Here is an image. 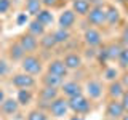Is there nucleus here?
<instances>
[{"instance_id":"nucleus-1","label":"nucleus","mask_w":128,"mask_h":120,"mask_svg":"<svg viewBox=\"0 0 128 120\" xmlns=\"http://www.w3.org/2000/svg\"><path fill=\"white\" fill-rule=\"evenodd\" d=\"M69 109L70 112L74 114H78V115H86L93 110V104H91V99L88 98L85 93L78 94V96H74V98H69Z\"/></svg>"},{"instance_id":"nucleus-2","label":"nucleus","mask_w":128,"mask_h":120,"mask_svg":"<svg viewBox=\"0 0 128 120\" xmlns=\"http://www.w3.org/2000/svg\"><path fill=\"white\" fill-rule=\"evenodd\" d=\"M21 70L27 72L30 75H40L43 72V61L40 56H37L35 53H29L22 58L21 61Z\"/></svg>"},{"instance_id":"nucleus-3","label":"nucleus","mask_w":128,"mask_h":120,"mask_svg":"<svg viewBox=\"0 0 128 120\" xmlns=\"http://www.w3.org/2000/svg\"><path fill=\"white\" fill-rule=\"evenodd\" d=\"M59 96H61V90H59V88H54V86H43L42 85V88L37 91V99H38V102H42L40 107L45 109V110H48V106H50L56 98H59Z\"/></svg>"},{"instance_id":"nucleus-4","label":"nucleus","mask_w":128,"mask_h":120,"mask_svg":"<svg viewBox=\"0 0 128 120\" xmlns=\"http://www.w3.org/2000/svg\"><path fill=\"white\" fill-rule=\"evenodd\" d=\"M69 112H70L69 101H67V98L62 96V94L59 96V98H56L54 101L48 106V114L53 118H62V117H66Z\"/></svg>"},{"instance_id":"nucleus-5","label":"nucleus","mask_w":128,"mask_h":120,"mask_svg":"<svg viewBox=\"0 0 128 120\" xmlns=\"http://www.w3.org/2000/svg\"><path fill=\"white\" fill-rule=\"evenodd\" d=\"M86 22L93 27L106 26V5H93L86 14Z\"/></svg>"},{"instance_id":"nucleus-6","label":"nucleus","mask_w":128,"mask_h":120,"mask_svg":"<svg viewBox=\"0 0 128 120\" xmlns=\"http://www.w3.org/2000/svg\"><path fill=\"white\" fill-rule=\"evenodd\" d=\"M83 93H85L91 101H98V99L102 98L104 94V85L101 80L98 78H90L86 80L85 86H83Z\"/></svg>"},{"instance_id":"nucleus-7","label":"nucleus","mask_w":128,"mask_h":120,"mask_svg":"<svg viewBox=\"0 0 128 120\" xmlns=\"http://www.w3.org/2000/svg\"><path fill=\"white\" fill-rule=\"evenodd\" d=\"M10 83L14 88H18V90H22V88H30L32 90L37 85V80H35L34 75L27 74V72H18V74H14L10 78Z\"/></svg>"},{"instance_id":"nucleus-8","label":"nucleus","mask_w":128,"mask_h":120,"mask_svg":"<svg viewBox=\"0 0 128 120\" xmlns=\"http://www.w3.org/2000/svg\"><path fill=\"white\" fill-rule=\"evenodd\" d=\"M83 43L88 48H98L102 45V34L99 27H86L83 32Z\"/></svg>"},{"instance_id":"nucleus-9","label":"nucleus","mask_w":128,"mask_h":120,"mask_svg":"<svg viewBox=\"0 0 128 120\" xmlns=\"http://www.w3.org/2000/svg\"><path fill=\"white\" fill-rule=\"evenodd\" d=\"M106 118L107 120H122V117L126 114L123 109V104L120 99H109L106 104Z\"/></svg>"},{"instance_id":"nucleus-10","label":"nucleus","mask_w":128,"mask_h":120,"mask_svg":"<svg viewBox=\"0 0 128 120\" xmlns=\"http://www.w3.org/2000/svg\"><path fill=\"white\" fill-rule=\"evenodd\" d=\"M18 42L21 43V46L24 48V51H26L27 54L29 53H35V51L40 48V42H38V38L35 37V35H32L30 32H22V34H19L18 37Z\"/></svg>"},{"instance_id":"nucleus-11","label":"nucleus","mask_w":128,"mask_h":120,"mask_svg":"<svg viewBox=\"0 0 128 120\" xmlns=\"http://www.w3.org/2000/svg\"><path fill=\"white\" fill-rule=\"evenodd\" d=\"M61 94L66 96L67 99L69 98H74V96H78L83 93V85L78 83L77 80H64V83L61 85Z\"/></svg>"},{"instance_id":"nucleus-12","label":"nucleus","mask_w":128,"mask_h":120,"mask_svg":"<svg viewBox=\"0 0 128 120\" xmlns=\"http://www.w3.org/2000/svg\"><path fill=\"white\" fill-rule=\"evenodd\" d=\"M62 61L66 64V67L69 69V72L78 70V69H82V66H83V56L80 53H77V51H67V53L64 54Z\"/></svg>"},{"instance_id":"nucleus-13","label":"nucleus","mask_w":128,"mask_h":120,"mask_svg":"<svg viewBox=\"0 0 128 120\" xmlns=\"http://www.w3.org/2000/svg\"><path fill=\"white\" fill-rule=\"evenodd\" d=\"M77 13H75L72 8H69V10H64L61 14H59V18H58V24H59V27H62V29H67V30H70L72 27L75 26V22H77Z\"/></svg>"},{"instance_id":"nucleus-14","label":"nucleus","mask_w":128,"mask_h":120,"mask_svg":"<svg viewBox=\"0 0 128 120\" xmlns=\"http://www.w3.org/2000/svg\"><path fill=\"white\" fill-rule=\"evenodd\" d=\"M46 72L56 74V75L64 77V78L69 75V69L66 67L62 58H54V59H51V61H48V64H46Z\"/></svg>"},{"instance_id":"nucleus-15","label":"nucleus","mask_w":128,"mask_h":120,"mask_svg":"<svg viewBox=\"0 0 128 120\" xmlns=\"http://www.w3.org/2000/svg\"><path fill=\"white\" fill-rule=\"evenodd\" d=\"M122 22V13L115 5L106 6V26L107 27H117Z\"/></svg>"},{"instance_id":"nucleus-16","label":"nucleus","mask_w":128,"mask_h":120,"mask_svg":"<svg viewBox=\"0 0 128 120\" xmlns=\"http://www.w3.org/2000/svg\"><path fill=\"white\" fill-rule=\"evenodd\" d=\"M106 90H107L109 99H122V96L126 91V88L123 86L122 80L117 78V80H114V82H109V85H107Z\"/></svg>"},{"instance_id":"nucleus-17","label":"nucleus","mask_w":128,"mask_h":120,"mask_svg":"<svg viewBox=\"0 0 128 120\" xmlns=\"http://www.w3.org/2000/svg\"><path fill=\"white\" fill-rule=\"evenodd\" d=\"M27 53L24 51V48L21 46V43L18 42V38L13 40V42L8 45V58L11 59V61H22V58L26 56Z\"/></svg>"},{"instance_id":"nucleus-18","label":"nucleus","mask_w":128,"mask_h":120,"mask_svg":"<svg viewBox=\"0 0 128 120\" xmlns=\"http://www.w3.org/2000/svg\"><path fill=\"white\" fill-rule=\"evenodd\" d=\"M19 102H18V99L16 98H6L5 101L2 102V106H0V112H2L3 115H14V114H18V110H19Z\"/></svg>"},{"instance_id":"nucleus-19","label":"nucleus","mask_w":128,"mask_h":120,"mask_svg":"<svg viewBox=\"0 0 128 120\" xmlns=\"http://www.w3.org/2000/svg\"><path fill=\"white\" fill-rule=\"evenodd\" d=\"M64 77H59L56 74H51V72H45L40 78L43 86H54V88H61V85L64 83Z\"/></svg>"},{"instance_id":"nucleus-20","label":"nucleus","mask_w":128,"mask_h":120,"mask_svg":"<svg viewBox=\"0 0 128 120\" xmlns=\"http://www.w3.org/2000/svg\"><path fill=\"white\" fill-rule=\"evenodd\" d=\"M91 6H93V5H91L88 0H72V10L77 13V16H83V18H86V14L90 13Z\"/></svg>"},{"instance_id":"nucleus-21","label":"nucleus","mask_w":128,"mask_h":120,"mask_svg":"<svg viewBox=\"0 0 128 120\" xmlns=\"http://www.w3.org/2000/svg\"><path fill=\"white\" fill-rule=\"evenodd\" d=\"M16 99H18L19 106L21 107H26L34 101V91L30 88H22V90H18L16 93Z\"/></svg>"},{"instance_id":"nucleus-22","label":"nucleus","mask_w":128,"mask_h":120,"mask_svg":"<svg viewBox=\"0 0 128 120\" xmlns=\"http://www.w3.org/2000/svg\"><path fill=\"white\" fill-rule=\"evenodd\" d=\"M43 3L42 0H26V3H24V10H26V13L29 16H37L40 11L43 10Z\"/></svg>"},{"instance_id":"nucleus-23","label":"nucleus","mask_w":128,"mask_h":120,"mask_svg":"<svg viewBox=\"0 0 128 120\" xmlns=\"http://www.w3.org/2000/svg\"><path fill=\"white\" fill-rule=\"evenodd\" d=\"M27 32H30L32 35H35L37 38H40L42 35L46 34V26H43L42 22L38 21V19H32V21L27 24Z\"/></svg>"},{"instance_id":"nucleus-24","label":"nucleus","mask_w":128,"mask_h":120,"mask_svg":"<svg viewBox=\"0 0 128 120\" xmlns=\"http://www.w3.org/2000/svg\"><path fill=\"white\" fill-rule=\"evenodd\" d=\"M123 48H125V45H123L122 42H112V43H109V45H106L109 61H117Z\"/></svg>"},{"instance_id":"nucleus-25","label":"nucleus","mask_w":128,"mask_h":120,"mask_svg":"<svg viewBox=\"0 0 128 120\" xmlns=\"http://www.w3.org/2000/svg\"><path fill=\"white\" fill-rule=\"evenodd\" d=\"M38 42H40V48H42V50H53L54 46H58L53 32H46L45 35H42V37L38 38Z\"/></svg>"},{"instance_id":"nucleus-26","label":"nucleus","mask_w":128,"mask_h":120,"mask_svg":"<svg viewBox=\"0 0 128 120\" xmlns=\"http://www.w3.org/2000/svg\"><path fill=\"white\" fill-rule=\"evenodd\" d=\"M48 118H50L48 110L42 109V107H35V109L29 110L26 115V120H48Z\"/></svg>"},{"instance_id":"nucleus-27","label":"nucleus","mask_w":128,"mask_h":120,"mask_svg":"<svg viewBox=\"0 0 128 120\" xmlns=\"http://www.w3.org/2000/svg\"><path fill=\"white\" fill-rule=\"evenodd\" d=\"M35 19H38L40 22L43 24V26H51L53 24V21H54V16H53V13H51V8H43L40 13L35 16Z\"/></svg>"},{"instance_id":"nucleus-28","label":"nucleus","mask_w":128,"mask_h":120,"mask_svg":"<svg viewBox=\"0 0 128 120\" xmlns=\"http://www.w3.org/2000/svg\"><path fill=\"white\" fill-rule=\"evenodd\" d=\"M53 35H54V40H56L58 45H64V43H67L70 40V30L62 29V27H58L53 32Z\"/></svg>"},{"instance_id":"nucleus-29","label":"nucleus","mask_w":128,"mask_h":120,"mask_svg":"<svg viewBox=\"0 0 128 120\" xmlns=\"http://www.w3.org/2000/svg\"><path fill=\"white\" fill-rule=\"evenodd\" d=\"M117 64L120 69H128V46H125L120 53L118 59H117Z\"/></svg>"},{"instance_id":"nucleus-30","label":"nucleus","mask_w":128,"mask_h":120,"mask_svg":"<svg viewBox=\"0 0 128 120\" xmlns=\"http://www.w3.org/2000/svg\"><path fill=\"white\" fill-rule=\"evenodd\" d=\"M102 77L106 80H109V82H114V80L118 78V69H117V67H107V69L104 70Z\"/></svg>"},{"instance_id":"nucleus-31","label":"nucleus","mask_w":128,"mask_h":120,"mask_svg":"<svg viewBox=\"0 0 128 120\" xmlns=\"http://www.w3.org/2000/svg\"><path fill=\"white\" fill-rule=\"evenodd\" d=\"M10 72V62L5 58H0V78H3Z\"/></svg>"},{"instance_id":"nucleus-32","label":"nucleus","mask_w":128,"mask_h":120,"mask_svg":"<svg viewBox=\"0 0 128 120\" xmlns=\"http://www.w3.org/2000/svg\"><path fill=\"white\" fill-rule=\"evenodd\" d=\"M120 42L125 46H128V24H125L122 27V30H120Z\"/></svg>"},{"instance_id":"nucleus-33","label":"nucleus","mask_w":128,"mask_h":120,"mask_svg":"<svg viewBox=\"0 0 128 120\" xmlns=\"http://www.w3.org/2000/svg\"><path fill=\"white\" fill-rule=\"evenodd\" d=\"M11 8V0H0V14H5Z\"/></svg>"},{"instance_id":"nucleus-34","label":"nucleus","mask_w":128,"mask_h":120,"mask_svg":"<svg viewBox=\"0 0 128 120\" xmlns=\"http://www.w3.org/2000/svg\"><path fill=\"white\" fill-rule=\"evenodd\" d=\"M43 6L45 8H56L59 6V0H42Z\"/></svg>"},{"instance_id":"nucleus-35","label":"nucleus","mask_w":128,"mask_h":120,"mask_svg":"<svg viewBox=\"0 0 128 120\" xmlns=\"http://www.w3.org/2000/svg\"><path fill=\"white\" fill-rule=\"evenodd\" d=\"M122 104H123V109H125V112H128V90L123 93V96H122Z\"/></svg>"},{"instance_id":"nucleus-36","label":"nucleus","mask_w":128,"mask_h":120,"mask_svg":"<svg viewBox=\"0 0 128 120\" xmlns=\"http://www.w3.org/2000/svg\"><path fill=\"white\" fill-rule=\"evenodd\" d=\"M27 16H29L27 13H21V14L18 16V24H24V22L27 21Z\"/></svg>"},{"instance_id":"nucleus-37","label":"nucleus","mask_w":128,"mask_h":120,"mask_svg":"<svg viewBox=\"0 0 128 120\" xmlns=\"http://www.w3.org/2000/svg\"><path fill=\"white\" fill-rule=\"evenodd\" d=\"M120 80H122V83H123V86H125V88H126V90H128V72H126V74H123V75H122V77H120Z\"/></svg>"},{"instance_id":"nucleus-38","label":"nucleus","mask_w":128,"mask_h":120,"mask_svg":"<svg viewBox=\"0 0 128 120\" xmlns=\"http://www.w3.org/2000/svg\"><path fill=\"white\" fill-rule=\"evenodd\" d=\"M6 99V94H5V90L3 88H0V106H2V102Z\"/></svg>"},{"instance_id":"nucleus-39","label":"nucleus","mask_w":128,"mask_h":120,"mask_svg":"<svg viewBox=\"0 0 128 120\" xmlns=\"http://www.w3.org/2000/svg\"><path fill=\"white\" fill-rule=\"evenodd\" d=\"M69 120H85V117H83V115H78V114H74Z\"/></svg>"},{"instance_id":"nucleus-40","label":"nucleus","mask_w":128,"mask_h":120,"mask_svg":"<svg viewBox=\"0 0 128 120\" xmlns=\"http://www.w3.org/2000/svg\"><path fill=\"white\" fill-rule=\"evenodd\" d=\"M91 5H104V0H88Z\"/></svg>"},{"instance_id":"nucleus-41","label":"nucleus","mask_w":128,"mask_h":120,"mask_svg":"<svg viewBox=\"0 0 128 120\" xmlns=\"http://www.w3.org/2000/svg\"><path fill=\"white\" fill-rule=\"evenodd\" d=\"M122 120H128V112H126V114H125V115L122 117Z\"/></svg>"}]
</instances>
